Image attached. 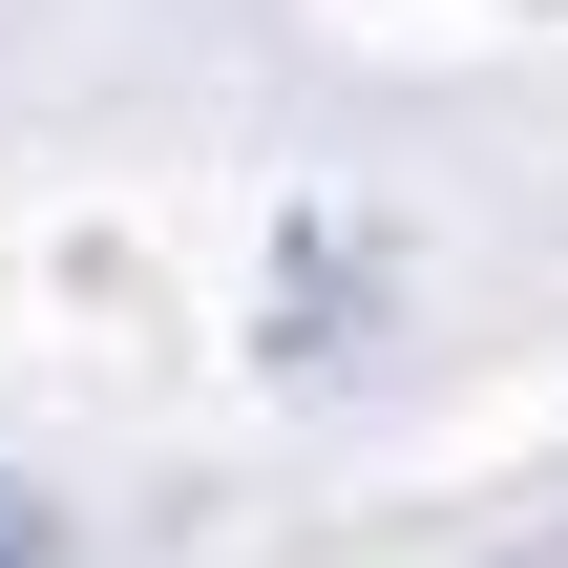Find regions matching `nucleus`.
Masks as SVG:
<instances>
[{
    "instance_id": "f257e3e1",
    "label": "nucleus",
    "mask_w": 568,
    "mask_h": 568,
    "mask_svg": "<svg viewBox=\"0 0 568 568\" xmlns=\"http://www.w3.org/2000/svg\"><path fill=\"white\" fill-rule=\"evenodd\" d=\"M0 568H63V506H42L21 464H0Z\"/></svg>"
}]
</instances>
